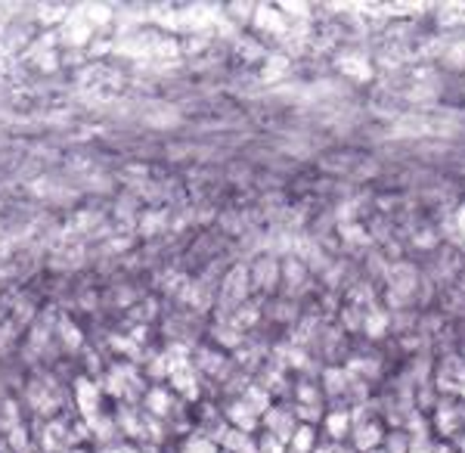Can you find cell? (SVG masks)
<instances>
[{
  "mask_svg": "<svg viewBox=\"0 0 465 453\" xmlns=\"http://www.w3.org/2000/svg\"><path fill=\"white\" fill-rule=\"evenodd\" d=\"M75 392H78V401H81V410H84L87 416H93V397H96V388L90 385L87 379H81L78 382V388H75Z\"/></svg>",
  "mask_w": 465,
  "mask_h": 453,
  "instance_id": "6da1fadb",
  "label": "cell"
},
{
  "mask_svg": "<svg viewBox=\"0 0 465 453\" xmlns=\"http://www.w3.org/2000/svg\"><path fill=\"white\" fill-rule=\"evenodd\" d=\"M146 403L152 407V413H168V394L165 392H149V397H146Z\"/></svg>",
  "mask_w": 465,
  "mask_h": 453,
  "instance_id": "7a4b0ae2",
  "label": "cell"
},
{
  "mask_svg": "<svg viewBox=\"0 0 465 453\" xmlns=\"http://www.w3.org/2000/svg\"><path fill=\"white\" fill-rule=\"evenodd\" d=\"M62 332H66V341L72 348H78L81 345V332L78 329H72V323H68V320H62Z\"/></svg>",
  "mask_w": 465,
  "mask_h": 453,
  "instance_id": "3957f363",
  "label": "cell"
},
{
  "mask_svg": "<svg viewBox=\"0 0 465 453\" xmlns=\"http://www.w3.org/2000/svg\"><path fill=\"white\" fill-rule=\"evenodd\" d=\"M186 453H214V447H211L208 441H202V444H199V441H190V444H186Z\"/></svg>",
  "mask_w": 465,
  "mask_h": 453,
  "instance_id": "277c9868",
  "label": "cell"
},
{
  "mask_svg": "<svg viewBox=\"0 0 465 453\" xmlns=\"http://www.w3.org/2000/svg\"><path fill=\"white\" fill-rule=\"evenodd\" d=\"M158 224H162V218H146L143 221V230H155Z\"/></svg>",
  "mask_w": 465,
  "mask_h": 453,
  "instance_id": "5b68a950",
  "label": "cell"
},
{
  "mask_svg": "<svg viewBox=\"0 0 465 453\" xmlns=\"http://www.w3.org/2000/svg\"><path fill=\"white\" fill-rule=\"evenodd\" d=\"M115 453H137V450H134V447H118Z\"/></svg>",
  "mask_w": 465,
  "mask_h": 453,
  "instance_id": "8992f818",
  "label": "cell"
},
{
  "mask_svg": "<svg viewBox=\"0 0 465 453\" xmlns=\"http://www.w3.org/2000/svg\"><path fill=\"white\" fill-rule=\"evenodd\" d=\"M68 453H81V450H68Z\"/></svg>",
  "mask_w": 465,
  "mask_h": 453,
  "instance_id": "52a82bcc",
  "label": "cell"
}]
</instances>
